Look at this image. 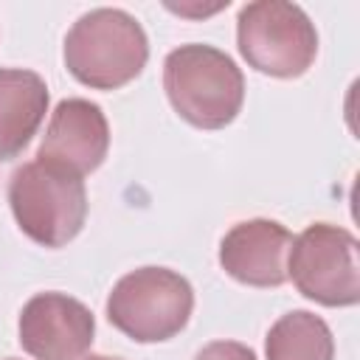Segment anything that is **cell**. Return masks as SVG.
<instances>
[{
	"label": "cell",
	"mask_w": 360,
	"mask_h": 360,
	"mask_svg": "<svg viewBox=\"0 0 360 360\" xmlns=\"http://www.w3.org/2000/svg\"><path fill=\"white\" fill-rule=\"evenodd\" d=\"M236 45L250 68L276 79L307 73L318 53V31L301 6L284 0L248 3L236 20Z\"/></svg>",
	"instance_id": "obj_5"
},
{
	"label": "cell",
	"mask_w": 360,
	"mask_h": 360,
	"mask_svg": "<svg viewBox=\"0 0 360 360\" xmlns=\"http://www.w3.org/2000/svg\"><path fill=\"white\" fill-rule=\"evenodd\" d=\"M48 112V84L39 73L0 68V160H14Z\"/></svg>",
	"instance_id": "obj_10"
},
{
	"label": "cell",
	"mask_w": 360,
	"mask_h": 360,
	"mask_svg": "<svg viewBox=\"0 0 360 360\" xmlns=\"http://www.w3.org/2000/svg\"><path fill=\"white\" fill-rule=\"evenodd\" d=\"M194 360H256V354L245 343H236V340H214V343L202 346Z\"/></svg>",
	"instance_id": "obj_12"
},
{
	"label": "cell",
	"mask_w": 360,
	"mask_h": 360,
	"mask_svg": "<svg viewBox=\"0 0 360 360\" xmlns=\"http://www.w3.org/2000/svg\"><path fill=\"white\" fill-rule=\"evenodd\" d=\"M163 87L180 118L200 129H222L245 101V76L236 62L200 42L180 45L166 56Z\"/></svg>",
	"instance_id": "obj_1"
},
{
	"label": "cell",
	"mask_w": 360,
	"mask_h": 360,
	"mask_svg": "<svg viewBox=\"0 0 360 360\" xmlns=\"http://www.w3.org/2000/svg\"><path fill=\"white\" fill-rule=\"evenodd\" d=\"M110 149V127L98 104L87 98H65L51 112L39 160H51L79 177L98 169Z\"/></svg>",
	"instance_id": "obj_8"
},
{
	"label": "cell",
	"mask_w": 360,
	"mask_h": 360,
	"mask_svg": "<svg viewBox=\"0 0 360 360\" xmlns=\"http://www.w3.org/2000/svg\"><path fill=\"white\" fill-rule=\"evenodd\" d=\"M149 59L141 22L121 8H93L82 14L65 37V65L70 76L93 90H115L132 82Z\"/></svg>",
	"instance_id": "obj_2"
},
{
	"label": "cell",
	"mask_w": 360,
	"mask_h": 360,
	"mask_svg": "<svg viewBox=\"0 0 360 360\" xmlns=\"http://www.w3.org/2000/svg\"><path fill=\"white\" fill-rule=\"evenodd\" d=\"M8 202L20 231L42 248L68 245L84 225V180L51 160H28L11 172Z\"/></svg>",
	"instance_id": "obj_3"
},
{
	"label": "cell",
	"mask_w": 360,
	"mask_h": 360,
	"mask_svg": "<svg viewBox=\"0 0 360 360\" xmlns=\"http://www.w3.org/2000/svg\"><path fill=\"white\" fill-rule=\"evenodd\" d=\"M267 360H332L335 357V340L329 326L307 312L295 309L281 315L264 340Z\"/></svg>",
	"instance_id": "obj_11"
},
{
	"label": "cell",
	"mask_w": 360,
	"mask_h": 360,
	"mask_svg": "<svg viewBox=\"0 0 360 360\" xmlns=\"http://www.w3.org/2000/svg\"><path fill=\"white\" fill-rule=\"evenodd\" d=\"M287 276L307 298L323 307H352L360 301L357 239L338 225L315 222L292 239Z\"/></svg>",
	"instance_id": "obj_6"
},
{
	"label": "cell",
	"mask_w": 360,
	"mask_h": 360,
	"mask_svg": "<svg viewBox=\"0 0 360 360\" xmlns=\"http://www.w3.org/2000/svg\"><path fill=\"white\" fill-rule=\"evenodd\" d=\"M194 290L169 267H141L118 278L107 298L110 323L138 343L174 338L191 318Z\"/></svg>",
	"instance_id": "obj_4"
},
{
	"label": "cell",
	"mask_w": 360,
	"mask_h": 360,
	"mask_svg": "<svg viewBox=\"0 0 360 360\" xmlns=\"http://www.w3.org/2000/svg\"><path fill=\"white\" fill-rule=\"evenodd\" d=\"M93 335V312L65 292H39L20 312V346L37 360H79Z\"/></svg>",
	"instance_id": "obj_7"
},
{
	"label": "cell",
	"mask_w": 360,
	"mask_h": 360,
	"mask_svg": "<svg viewBox=\"0 0 360 360\" xmlns=\"http://www.w3.org/2000/svg\"><path fill=\"white\" fill-rule=\"evenodd\" d=\"M82 360H121V357H110V354H90V357H82Z\"/></svg>",
	"instance_id": "obj_13"
},
{
	"label": "cell",
	"mask_w": 360,
	"mask_h": 360,
	"mask_svg": "<svg viewBox=\"0 0 360 360\" xmlns=\"http://www.w3.org/2000/svg\"><path fill=\"white\" fill-rule=\"evenodd\" d=\"M292 233L276 219H248L233 225L219 242L222 270L250 287H278L287 281Z\"/></svg>",
	"instance_id": "obj_9"
}]
</instances>
